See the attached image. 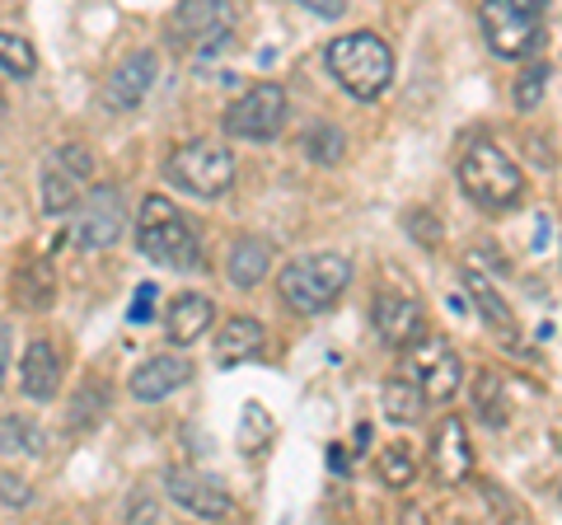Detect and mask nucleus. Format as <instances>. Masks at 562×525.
<instances>
[{
    "label": "nucleus",
    "mask_w": 562,
    "mask_h": 525,
    "mask_svg": "<svg viewBox=\"0 0 562 525\" xmlns=\"http://www.w3.org/2000/svg\"><path fill=\"white\" fill-rule=\"evenodd\" d=\"M272 254H277V249H272L268 239L244 235V239L231 244V268H225V272H231V282H235L239 291H254L262 277L272 272Z\"/></svg>",
    "instance_id": "nucleus-19"
},
{
    "label": "nucleus",
    "mask_w": 562,
    "mask_h": 525,
    "mask_svg": "<svg viewBox=\"0 0 562 525\" xmlns=\"http://www.w3.org/2000/svg\"><path fill=\"white\" fill-rule=\"evenodd\" d=\"M132 516H136V521H165V512H160L155 502H136V506H132Z\"/></svg>",
    "instance_id": "nucleus-35"
},
{
    "label": "nucleus",
    "mask_w": 562,
    "mask_h": 525,
    "mask_svg": "<svg viewBox=\"0 0 562 525\" xmlns=\"http://www.w3.org/2000/svg\"><path fill=\"white\" fill-rule=\"evenodd\" d=\"M47 436L29 417H0V450L5 455H43Z\"/></svg>",
    "instance_id": "nucleus-26"
},
{
    "label": "nucleus",
    "mask_w": 562,
    "mask_h": 525,
    "mask_svg": "<svg viewBox=\"0 0 562 525\" xmlns=\"http://www.w3.org/2000/svg\"><path fill=\"white\" fill-rule=\"evenodd\" d=\"M136 244H140V254H146L150 262H160V268H173V272H198L202 268L198 231H192V221L169 198H160V192L140 198Z\"/></svg>",
    "instance_id": "nucleus-1"
},
{
    "label": "nucleus",
    "mask_w": 562,
    "mask_h": 525,
    "mask_svg": "<svg viewBox=\"0 0 562 525\" xmlns=\"http://www.w3.org/2000/svg\"><path fill=\"white\" fill-rule=\"evenodd\" d=\"M310 14H319V20H342L347 14V0H301Z\"/></svg>",
    "instance_id": "nucleus-33"
},
{
    "label": "nucleus",
    "mask_w": 562,
    "mask_h": 525,
    "mask_svg": "<svg viewBox=\"0 0 562 525\" xmlns=\"http://www.w3.org/2000/svg\"><path fill=\"white\" fill-rule=\"evenodd\" d=\"M286 90L281 85H254L244 90V99H235L225 109V132L235 142H277L281 127H286Z\"/></svg>",
    "instance_id": "nucleus-9"
},
{
    "label": "nucleus",
    "mask_w": 562,
    "mask_h": 525,
    "mask_svg": "<svg viewBox=\"0 0 562 525\" xmlns=\"http://www.w3.org/2000/svg\"><path fill=\"white\" fill-rule=\"evenodd\" d=\"M543 14H549V0H483L479 5V24L483 38L497 57L516 62L530 57L543 38Z\"/></svg>",
    "instance_id": "nucleus-5"
},
{
    "label": "nucleus",
    "mask_w": 562,
    "mask_h": 525,
    "mask_svg": "<svg viewBox=\"0 0 562 525\" xmlns=\"http://www.w3.org/2000/svg\"><path fill=\"white\" fill-rule=\"evenodd\" d=\"M188 380H192V361L160 353V357L140 361L132 371V399H140V404H155V399H169L173 390H183Z\"/></svg>",
    "instance_id": "nucleus-15"
},
{
    "label": "nucleus",
    "mask_w": 562,
    "mask_h": 525,
    "mask_svg": "<svg viewBox=\"0 0 562 525\" xmlns=\"http://www.w3.org/2000/svg\"><path fill=\"white\" fill-rule=\"evenodd\" d=\"M473 469V446H469V432L460 417H446L431 436V474L441 483H464Z\"/></svg>",
    "instance_id": "nucleus-14"
},
{
    "label": "nucleus",
    "mask_w": 562,
    "mask_h": 525,
    "mask_svg": "<svg viewBox=\"0 0 562 525\" xmlns=\"http://www.w3.org/2000/svg\"><path fill=\"white\" fill-rule=\"evenodd\" d=\"M543 90H549V62H530L525 71L516 76V109L520 113H535Z\"/></svg>",
    "instance_id": "nucleus-28"
},
{
    "label": "nucleus",
    "mask_w": 562,
    "mask_h": 525,
    "mask_svg": "<svg viewBox=\"0 0 562 525\" xmlns=\"http://www.w3.org/2000/svg\"><path fill=\"white\" fill-rule=\"evenodd\" d=\"M57 301V277H52V262L47 258H29L20 272H14V305L20 310H47Z\"/></svg>",
    "instance_id": "nucleus-22"
},
{
    "label": "nucleus",
    "mask_w": 562,
    "mask_h": 525,
    "mask_svg": "<svg viewBox=\"0 0 562 525\" xmlns=\"http://www.w3.org/2000/svg\"><path fill=\"white\" fill-rule=\"evenodd\" d=\"M460 183L464 192L487 212H506L525 198V174L506 150H497L492 142H473L460 160Z\"/></svg>",
    "instance_id": "nucleus-4"
},
{
    "label": "nucleus",
    "mask_w": 562,
    "mask_h": 525,
    "mask_svg": "<svg viewBox=\"0 0 562 525\" xmlns=\"http://www.w3.org/2000/svg\"><path fill=\"white\" fill-rule=\"evenodd\" d=\"M80 179H85V174L70 169L61 155H52L47 169H43V212L47 216H70V212H76L80 198H85Z\"/></svg>",
    "instance_id": "nucleus-20"
},
{
    "label": "nucleus",
    "mask_w": 562,
    "mask_h": 525,
    "mask_svg": "<svg viewBox=\"0 0 562 525\" xmlns=\"http://www.w3.org/2000/svg\"><path fill=\"white\" fill-rule=\"evenodd\" d=\"M231 33H235L231 0H179V10L169 14V43L198 52V57H211L216 47H225Z\"/></svg>",
    "instance_id": "nucleus-7"
},
{
    "label": "nucleus",
    "mask_w": 562,
    "mask_h": 525,
    "mask_svg": "<svg viewBox=\"0 0 562 525\" xmlns=\"http://www.w3.org/2000/svg\"><path fill=\"white\" fill-rule=\"evenodd\" d=\"M0 502L14 506V512H20V506H29V483H24L20 474H0Z\"/></svg>",
    "instance_id": "nucleus-31"
},
{
    "label": "nucleus",
    "mask_w": 562,
    "mask_h": 525,
    "mask_svg": "<svg viewBox=\"0 0 562 525\" xmlns=\"http://www.w3.org/2000/svg\"><path fill=\"white\" fill-rule=\"evenodd\" d=\"M127 231V206H122V192L99 183L94 192H85L76 206V239L85 249H109Z\"/></svg>",
    "instance_id": "nucleus-10"
},
{
    "label": "nucleus",
    "mask_w": 562,
    "mask_h": 525,
    "mask_svg": "<svg viewBox=\"0 0 562 525\" xmlns=\"http://www.w3.org/2000/svg\"><path fill=\"white\" fill-rule=\"evenodd\" d=\"M169 183L173 188H183L192 192V198H221V192H231L235 183V155L231 146H221V142H183L179 150L169 155Z\"/></svg>",
    "instance_id": "nucleus-6"
},
{
    "label": "nucleus",
    "mask_w": 562,
    "mask_h": 525,
    "mask_svg": "<svg viewBox=\"0 0 562 525\" xmlns=\"http://www.w3.org/2000/svg\"><path fill=\"white\" fill-rule=\"evenodd\" d=\"M351 282V262L342 254H301L281 268V301L295 314H319L328 310Z\"/></svg>",
    "instance_id": "nucleus-3"
},
{
    "label": "nucleus",
    "mask_w": 562,
    "mask_h": 525,
    "mask_svg": "<svg viewBox=\"0 0 562 525\" xmlns=\"http://www.w3.org/2000/svg\"><path fill=\"white\" fill-rule=\"evenodd\" d=\"M464 287H469V295H473V305L483 310V320H487L492 334H497L502 343H516V314L506 310V301L497 295V287H492L479 268H464Z\"/></svg>",
    "instance_id": "nucleus-21"
},
{
    "label": "nucleus",
    "mask_w": 562,
    "mask_h": 525,
    "mask_svg": "<svg viewBox=\"0 0 562 525\" xmlns=\"http://www.w3.org/2000/svg\"><path fill=\"white\" fill-rule=\"evenodd\" d=\"M403 231H408L422 249H436V244H441V221H436V212H427V206H413L408 216H403Z\"/></svg>",
    "instance_id": "nucleus-29"
},
{
    "label": "nucleus",
    "mask_w": 562,
    "mask_h": 525,
    "mask_svg": "<svg viewBox=\"0 0 562 525\" xmlns=\"http://www.w3.org/2000/svg\"><path fill=\"white\" fill-rule=\"evenodd\" d=\"M380 404H384V417L398 427H408L422 417V409H427V394H422V384L408 376H394V380H384V390H380Z\"/></svg>",
    "instance_id": "nucleus-23"
},
{
    "label": "nucleus",
    "mask_w": 562,
    "mask_h": 525,
    "mask_svg": "<svg viewBox=\"0 0 562 525\" xmlns=\"http://www.w3.org/2000/svg\"><path fill=\"white\" fill-rule=\"evenodd\" d=\"M558 502H562V493H558Z\"/></svg>",
    "instance_id": "nucleus-36"
},
{
    "label": "nucleus",
    "mask_w": 562,
    "mask_h": 525,
    "mask_svg": "<svg viewBox=\"0 0 562 525\" xmlns=\"http://www.w3.org/2000/svg\"><path fill=\"white\" fill-rule=\"evenodd\" d=\"M473 409H479V423L483 427H506V417H512V399H506V380L497 371H479L473 380Z\"/></svg>",
    "instance_id": "nucleus-24"
},
{
    "label": "nucleus",
    "mask_w": 562,
    "mask_h": 525,
    "mask_svg": "<svg viewBox=\"0 0 562 525\" xmlns=\"http://www.w3.org/2000/svg\"><path fill=\"white\" fill-rule=\"evenodd\" d=\"M403 366H408V376L422 384V394H427L431 404H446V399H454L464 384V361L441 334L413 338L403 347Z\"/></svg>",
    "instance_id": "nucleus-8"
},
{
    "label": "nucleus",
    "mask_w": 562,
    "mask_h": 525,
    "mask_svg": "<svg viewBox=\"0 0 562 525\" xmlns=\"http://www.w3.org/2000/svg\"><path fill=\"white\" fill-rule=\"evenodd\" d=\"M10 371V324H0V384H5Z\"/></svg>",
    "instance_id": "nucleus-34"
},
{
    "label": "nucleus",
    "mask_w": 562,
    "mask_h": 525,
    "mask_svg": "<svg viewBox=\"0 0 562 525\" xmlns=\"http://www.w3.org/2000/svg\"><path fill=\"white\" fill-rule=\"evenodd\" d=\"M371 324L384 347H408L413 338L427 334V314H422V305L413 301V295H398V291H380L375 305H371Z\"/></svg>",
    "instance_id": "nucleus-12"
},
{
    "label": "nucleus",
    "mask_w": 562,
    "mask_h": 525,
    "mask_svg": "<svg viewBox=\"0 0 562 525\" xmlns=\"http://www.w3.org/2000/svg\"><path fill=\"white\" fill-rule=\"evenodd\" d=\"M165 493H169V502H179L183 512L202 516V521H231L235 516V498L225 493L216 479H202L198 469H165Z\"/></svg>",
    "instance_id": "nucleus-11"
},
{
    "label": "nucleus",
    "mask_w": 562,
    "mask_h": 525,
    "mask_svg": "<svg viewBox=\"0 0 562 525\" xmlns=\"http://www.w3.org/2000/svg\"><path fill=\"white\" fill-rule=\"evenodd\" d=\"M155 295H160L155 287H140V291H136V305H132V314H127L132 324H146V320H150V314H155Z\"/></svg>",
    "instance_id": "nucleus-32"
},
{
    "label": "nucleus",
    "mask_w": 562,
    "mask_h": 525,
    "mask_svg": "<svg viewBox=\"0 0 562 525\" xmlns=\"http://www.w3.org/2000/svg\"><path fill=\"white\" fill-rule=\"evenodd\" d=\"M0 71L10 80H29L38 71V52H33V43L20 38V33H0Z\"/></svg>",
    "instance_id": "nucleus-25"
},
{
    "label": "nucleus",
    "mask_w": 562,
    "mask_h": 525,
    "mask_svg": "<svg viewBox=\"0 0 562 525\" xmlns=\"http://www.w3.org/2000/svg\"><path fill=\"white\" fill-rule=\"evenodd\" d=\"M211 320H216V305H211V295H202V291L173 295V301H169V314H165L169 343H173V347H192L198 338L211 334Z\"/></svg>",
    "instance_id": "nucleus-16"
},
{
    "label": "nucleus",
    "mask_w": 562,
    "mask_h": 525,
    "mask_svg": "<svg viewBox=\"0 0 562 525\" xmlns=\"http://www.w3.org/2000/svg\"><path fill=\"white\" fill-rule=\"evenodd\" d=\"M324 66H328V76L361 103L380 99L384 85L394 80V52L384 38H375V33H342V38H333L324 52Z\"/></svg>",
    "instance_id": "nucleus-2"
},
{
    "label": "nucleus",
    "mask_w": 562,
    "mask_h": 525,
    "mask_svg": "<svg viewBox=\"0 0 562 525\" xmlns=\"http://www.w3.org/2000/svg\"><path fill=\"white\" fill-rule=\"evenodd\" d=\"M305 155L314 165H338L347 155V136L333 127V122H314V127L305 132Z\"/></svg>",
    "instance_id": "nucleus-27"
},
{
    "label": "nucleus",
    "mask_w": 562,
    "mask_h": 525,
    "mask_svg": "<svg viewBox=\"0 0 562 525\" xmlns=\"http://www.w3.org/2000/svg\"><path fill=\"white\" fill-rule=\"evenodd\" d=\"M57 384H61V357H57V347H52L47 338H33L24 361H20V390L29 399H52V394H57Z\"/></svg>",
    "instance_id": "nucleus-18"
},
{
    "label": "nucleus",
    "mask_w": 562,
    "mask_h": 525,
    "mask_svg": "<svg viewBox=\"0 0 562 525\" xmlns=\"http://www.w3.org/2000/svg\"><path fill=\"white\" fill-rule=\"evenodd\" d=\"M262 343H268V328H262L258 320H244V314H235V320H225V328L216 334V366L221 371H231V366L239 361H254L262 353Z\"/></svg>",
    "instance_id": "nucleus-17"
},
{
    "label": "nucleus",
    "mask_w": 562,
    "mask_h": 525,
    "mask_svg": "<svg viewBox=\"0 0 562 525\" xmlns=\"http://www.w3.org/2000/svg\"><path fill=\"white\" fill-rule=\"evenodd\" d=\"M155 66H160L155 52H132V57L109 76V85H103V103H109L113 113L140 109V99H146L150 85H155Z\"/></svg>",
    "instance_id": "nucleus-13"
},
{
    "label": "nucleus",
    "mask_w": 562,
    "mask_h": 525,
    "mask_svg": "<svg viewBox=\"0 0 562 525\" xmlns=\"http://www.w3.org/2000/svg\"><path fill=\"white\" fill-rule=\"evenodd\" d=\"M413 474H417V469H413V455L403 450V446H394V450L380 455V479L390 483V488H408Z\"/></svg>",
    "instance_id": "nucleus-30"
}]
</instances>
